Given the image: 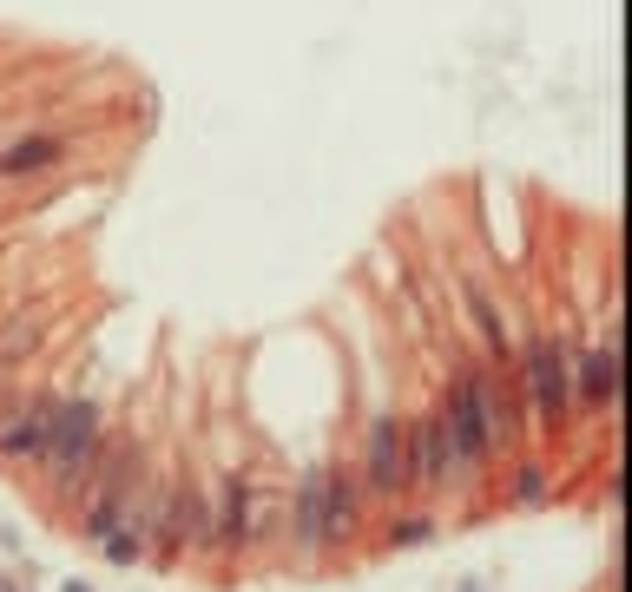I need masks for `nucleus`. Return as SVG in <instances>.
Segmentation results:
<instances>
[{"label": "nucleus", "mask_w": 632, "mask_h": 592, "mask_svg": "<svg viewBox=\"0 0 632 592\" xmlns=\"http://www.w3.org/2000/svg\"><path fill=\"white\" fill-rule=\"evenodd\" d=\"M106 435H112V409H106L99 395H66V402H59V415H53V428H46V448H40V461H33V474L46 481V501H53V507H66V514L79 507L86 474H92Z\"/></svg>", "instance_id": "obj_1"}, {"label": "nucleus", "mask_w": 632, "mask_h": 592, "mask_svg": "<svg viewBox=\"0 0 632 592\" xmlns=\"http://www.w3.org/2000/svg\"><path fill=\"white\" fill-rule=\"evenodd\" d=\"M514 395L534 415L541 442H574V402H567V362L554 349V323H528L514 336Z\"/></svg>", "instance_id": "obj_2"}, {"label": "nucleus", "mask_w": 632, "mask_h": 592, "mask_svg": "<svg viewBox=\"0 0 632 592\" xmlns=\"http://www.w3.org/2000/svg\"><path fill=\"white\" fill-rule=\"evenodd\" d=\"M554 349L567 362V402L580 422H607L620 402V349L607 329H580V323H554Z\"/></svg>", "instance_id": "obj_3"}, {"label": "nucleus", "mask_w": 632, "mask_h": 592, "mask_svg": "<svg viewBox=\"0 0 632 592\" xmlns=\"http://www.w3.org/2000/svg\"><path fill=\"white\" fill-rule=\"evenodd\" d=\"M442 428H448L455 494H468V488L495 468V442H488V415H481V395H475L468 362H455V369H448V389H442Z\"/></svg>", "instance_id": "obj_4"}, {"label": "nucleus", "mask_w": 632, "mask_h": 592, "mask_svg": "<svg viewBox=\"0 0 632 592\" xmlns=\"http://www.w3.org/2000/svg\"><path fill=\"white\" fill-rule=\"evenodd\" d=\"M402 481H409V494H455V461H448L442 409L402 415Z\"/></svg>", "instance_id": "obj_5"}, {"label": "nucleus", "mask_w": 632, "mask_h": 592, "mask_svg": "<svg viewBox=\"0 0 632 592\" xmlns=\"http://www.w3.org/2000/svg\"><path fill=\"white\" fill-rule=\"evenodd\" d=\"M191 494H198V474H191V468H152V534H145V560H158V567H178V560H185Z\"/></svg>", "instance_id": "obj_6"}, {"label": "nucleus", "mask_w": 632, "mask_h": 592, "mask_svg": "<svg viewBox=\"0 0 632 592\" xmlns=\"http://www.w3.org/2000/svg\"><path fill=\"white\" fill-rule=\"evenodd\" d=\"M356 474H363V501H409V481H402V415L396 409H376L369 428H363V448H356Z\"/></svg>", "instance_id": "obj_7"}, {"label": "nucleus", "mask_w": 632, "mask_h": 592, "mask_svg": "<svg viewBox=\"0 0 632 592\" xmlns=\"http://www.w3.org/2000/svg\"><path fill=\"white\" fill-rule=\"evenodd\" d=\"M284 534V488L264 468L237 474V521H231V554H270Z\"/></svg>", "instance_id": "obj_8"}, {"label": "nucleus", "mask_w": 632, "mask_h": 592, "mask_svg": "<svg viewBox=\"0 0 632 592\" xmlns=\"http://www.w3.org/2000/svg\"><path fill=\"white\" fill-rule=\"evenodd\" d=\"M73 389H33V395H20V402H7L0 409V468H33L40 461V448H46V428H53V415H59V402H66Z\"/></svg>", "instance_id": "obj_9"}, {"label": "nucleus", "mask_w": 632, "mask_h": 592, "mask_svg": "<svg viewBox=\"0 0 632 592\" xmlns=\"http://www.w3.org/2000/svg\"><path fill=\"white\" fill-rule=\"evenodd\" d=\"M323 494H330V461L303 468L284 488V534H290L297 560H323Z\"/></svg>", "instance_id": "obj_10"}, {"label": "nucleus", "mask_w": 632, "mask_h": 592, "mask_svg": "<svg viewBox=\"0 0 632 592\" xmlns=\"http://www.w3.org/2000/svg\"><path fill=\"white\" fill-rule=\"evenodd\" d=\"M363 474L356 461H330V494H323V554H350L363 534Z\"/></svg>", "instance_id": "obj_11"}, {"label": "nucleus", "mask_w": 632, "mask_h": 592, "mask_svg": "<svg viewBox=\"0 0 632 592\" xmlns=\"http://www.w3.org/2000/svg\"><path fill=\"white\" fill-rule=\"evenodd\" d=\"M73 158V138L66 132H20V138H0V185H33L46 171H66Z\"/></svg>", "instance_id": "obj_12"}, {"label": "nucleus", "mask_w": 632, "mask_h": 592, "mask_svg": "<svg viewBox=\"0 0 632 592\" xmlns=\"http://www.w3.org/2000/svg\"><path fill=\"white\" fill-rule=\"evenodd\" d=\"M547 501H554L547 461H514V474H508V507H547Z\"/></svg>", "instance_id": "obj_13"}, {"label": "nucleus", "mask_w": 632, "mask_h": 592, "mask_svg": "<svg viewBox=\"0 0 632 592\" xmlns=\"http://www.w3.org/2000/svg\"><path fill=\"white\" fill-rule=\"evenodd\" d=\"M92 554H106V567H145V540L132 527H112L106 540H92Z\"/></svg>", "instance_id": "obj_14"}, {"label": "nucleus", "mask_w": 632, "mask_h": 592, "mask_svg": "<svg viewBox=\"0 0 632 592\" xmlns=\"http://www.w3.org/2000/svg\"><path fill=\"white\" fill-rule=\"evenodd\" d=\"M435 534H442V527H435L429 514H402V521L389 527V547H429Z\"/></svg>", "instance_id": "obj_15"}, {"label": "nucleus", "mask_w": 632, "mask_h": 592, "mask_svg": "<svg viewBox=\"0 0 632 592\" xmlns=\"http://www.w3.org/2000/svg\"><path fill=\"white\" fill-rule=\"evenodd\" d=\"M59 592H92V587H86V580H66V587H59Z\"/></svg>", "instance_id": "obj_16"}, {"label": "nucleus", "mask_w": 632, "mask_h": 592, "mask_svg": "<svg viewBox=\"0 0 632 592\" xmlns=\"http://www.w3.org/2000/svg\"><path fill=\"white\" fill-rule=\"evenodd\" d=\"M462 592H488V587H475V580H468V587H462Z\"/></svg>", "instance_id": "obj_17"}]
</instances>
